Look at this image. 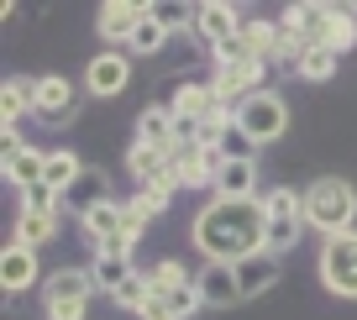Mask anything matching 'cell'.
<instances>
[{
    "label": "cell",
    "instance_id": "obj_1",
    "mask_svg": "<svg viewBox=\"0 0 357 320\" xmlns=\"http://www.w3.org/2000/svg\"><path fill=\"white\" fill-rule=\"evenodd\" d=\"M190 242L200 247L211 263H242V257L263 252L268 242V210L263 199H205L190 221Z\"/></svg>",
    "mask_w": 357,
    "mask_h": 320
},
{
    "label": "cell",
    "instance_id": "obj_2",
    "mask_svg": "<svg viewBox=\"0 0 357 320\" xmlns=\"http://www.w3.org/2000/svg\"><path fill=\"white\" fill-rule=\"evenodd\" d=\"M300 205H305V226H315L321 236H342V231H352V221H357V189L347 184L342 174L310 178Z\"/></svg>",
    "mask_w": 357,
    "mask_h": 320
},
{
    "label": "cell",
    "instance_id": "obj_3",
    "mask_svg": "<svg viewBox=\"0 0 357 320\" xmlns=\"http://www.w3.org/2000/svg\"><path fill=\"white\" fill-rule=\"evenodd\" d=\"M231 121L252 147H268V142H279L284 126H289V105H284L279 89H257V95H247L242 105H236Z\"/></svg>",
    "mask_w": 357,
    "mask_h": 320
},
{
    "label": "cell",
    "instance_id": "obj_4",
    "mask_svg": "<svg viewBox=\"0 0 357 320\" xmlns=\"http://www.w3.org/2000/svg\"><path fill=\"white\" fill-rule=\"evenodd\" d=\"M321 284L342 299H357V231L321 242Z\"/></svg>",
    "mask_w": 357,
    "mask_h": 320
},
{
    "label": "cell",
    "instance_id": "obj_5",
    "mask_svg": "<svg viewBox=\"0 0 357 320\" xmlns=\"http://www.w3.org/2000/svg\"><path fill=\"white\" fill-rule=\"evenodd\" d=\"M221 163H226L221 142H184V147H174V184L178 189H215Z\"/></svg>",
    "mask_w": 357,
    "mask_h": 320
},
{
    "label": "cell",
    "instance_id": "obj_6",
    "mask_svg": "<svg viewBox=\"0 0 357 320\" xmlns=\"http://www.w3.org/2000/svg\"><path fill=\"white\" fill-rule=\"evenodd\" d=\"M126 84H132V58H126V47H105V53L89 58V68H84V89L89 95L111 100V95H121Z\"/></svg>",
    "mask_w": 357,
    "mask_h": 320
},
{
    "label": "cell",
    "instance_id": "obj_7",
    "mask_svg": "<svg viewBox=\"0 0 357 320\" xmlns=\"http://www.w3.org/2000/svg\"><path fill=\"white\" fill-rule=\"evenodd\" d=\"M32 116H43V121H53V126L74 121V116H79V84H68L63 74L37 79V111Z\"/></svg>",
    "mask_w": 357,
    "mask_h": 320
},
{
    "label": "cell",
    "instance_id": "obj_8",
    "mask_svg": "<svg viewBox=\"0 0 357 320\" xmlns=\"http://www.w3.org/2000/svg\"><path fill=\"white\" fill-rule=\"evenodd\" d=\"M142 16H147V0H105L100 6V16H95V32L105 37V43H132V32L142 26Z\"/></svg>",
    "mask_w": 357,
    "mask_h": 320
},
{
    "label": "cell",
    "instance_id": "obj_9",
    "mask_svg": "<svg viewBox=\"0 0 357 320\" xmlns=\"http://www.w3.org/2000/svg\"><path fill=\"white\" fill-rule=\"evenodd\" d=\"M121 221H126V205L121 199H105V205L79 215V231H84V242L95 247V252H105L111 242H121Z\"/></svg>",
    "mask_w": 357,
    "mask_h": 320
},
{
    "label": "cell",
    "instance_id": "obj_10",
    "mask_svg": "<svg viewBox=\"0 0 357 320\" xmlns=\"http://www.w3.org/2000/svg\"><path fill=\"white\" fill-rule=\"evenodd\" d=\"M195 289H200L205 305H242V278H236V263H205L195 273Z\"/></svg>",
    "mask_w": 357,
    "mask_h": 320
},
{
    "label": "cell",
    "instance_id": "obj_11",
    "mask_svg": "<svg viewBox=\"0 0 357 320\" xmlns=\"http://www.w3.org/2000/svg\"><path fill=\"white\" fill-rule=\"evenodd\" d=\"M195 32H200L205 47H215V43L242 32V16H236V6H226V0H205V6H195Z\"/></svg>",
    "mask_w": 357,
    "mask_h": 320
},
{
    "label": "cell",
    "instance_id": "obj_12",
    "mask_svg": "<svg viewBox=\"0 0 357 320\" xmlns=\"http://www.w3.org/2000/svg\"><path fill=\"white\" fill-rule=\"evenodd\" d=\"M211 195L215 199H257V158H226Z\"/></svg>",
    "mask_w": 357,
    "mask_h": 320
},
{
    "label": "cell",
    "instance_id": "obj_13",
    "mask_svg": "<svg viewBox=\"0 0 357 320\" xmlns=\"http://www.w3.org/2000/svg\"><path fill=\"white\" fill-rule=\"evenodd\" d=\"M37 284V252L22 242H6V252H0V289L6 294H22V289Z\"/></svg>",
    "mask_w": 357,
    "mask_h": 320
},
{
    "label": "cell",
    "instance_id": "obj_14",
    "mask_svg": "<svg viewBox=\"0 0 357 320\" xmlns=\"http://www.w3.org/2000/svg\"><path fill=\"white\" fill-rule=\"evenodd\" d=\"M279 273H284V257H273L268 247L236 263V278H242V294H247V299L263 294V289H273V284H279Z\"/></svg>",
    "mask_w": 357,
    "mask_h": 320
},
{
    "label": "cell",
    "instance_id": "obj_15",
    "mask_svg": "<svg viewBox=\"0 0 357 320\" xmlns=\"http://www.w3.org/2000/svg\"><path fill=\"white\" fill-rule=\"evenodd\" d=\"M26 111H37V79L11 74L6 84H0V126H16Z\"/></svg>",
    "mask_w": 357,
    "mask_h": 320
},
{
    "label": "cell",
    "instance_id": "obj_16",
    "mask_svg": "<svg viewBox=\"0 0 357 320\" xmlns=\"http://www.w3.org/2000/svg\"><path fill=\"white\" fill-rule=\"evenodd\" d=\"M137 142L142 147H158V153H174L178 137H174V111L168 105H147L142 116H137Z\"/></svg>",
    "mask_w": 357,
    "mask_h": 320
},
{
    "label": "cell",
    "instance_id": "obj_17",
    "mask_svg": "<svg viewBox=\"0 0 357 320\" xmlns=\"http://www.w3.org/2000/svg\"><path fill=\"white\" fill-rule=\"evenodd\" d=\"M111 199V184H105V174L100 168H84L79 174V184L63 195V210H74V215H84V210H95V205H105Z\"/></svg>",
    "mask_w": 357,
    "mask_h": 320
},
{
    "label": "cell",
    "instance_id": "obj_18",
    "mask_svg": "<svg viewBox=\"0 0 357 320\" xmlns=\"http://www.w3.org/2000/svg\"><path fill=\"white\" fill-rule=\"evenodd\" d=\"M126 168H132L137 184H153V178H174V153H158V147L132 142V153H126Z\"/></svg>",
    "mask_w": 357,
    "mask_h": 320
},
{
    "label": "cell",
    "instance_id": "obj_19",
    "mask_svg": "<svg viewBox=\"0 0 357 320\" xmlns=\"http://www.w3.org/2000/svg\"><path fill=\"white\" fill-rule=\"evenodd\" d=\"M43 289H47L43 305H53V299H89L95 294V278H89V268H58Z\"/></svg>",
    "mask_w": 357,
    "mask_h": 320
},
{
    "label": "cell",
    "instance_id": "obj_20",
    "mask_svg": "<svg viewBox=\"0 0 357 320\" xmlns=\"http://www.w3.org/2000/svg\"><path fill=\"white\" fill-rule=\"evenodd\" d=\"M58 236V215H47V210H22L16 215V231H11V242H22V247H43V242H53Z\"/></svg>",
    "mask_w": 357,
    "mask_h": 320
},
{
    "label": "cell",
    "instance_id": "obj_21",
    "mask_svg": "<svg viewBox=\"0 0 357 320\" xmlns=\"http://www.w3.org/2000/svg\"><path fill=\"white\" fill-rule=\"evenodd\" d=\"M132 257H116V252H100L95 257V268H89V278H95V294H116V289L132 278Z\"/></svg>",
    "mask_w": 357,
    "mask_h": 320
},
{
    "label": "cell",
    "instance_id": "obj_22",
    "mask_svg": "<svg viewBox=\"0 0 357 320\" xmlns=\"http://www.w3.org/2000/svg\"><path fill=\"white\" fill-rule=\"evenodd\" d=\"M6 178H11L16 189H32L47 178V153H37V147H22V153L6 163Z\"/></svg>",
    "mask_w": 357,
    "mask_h": 320
},
{
    "label": "cell",
    "instance_id": "obj_23",
    "mask_svg": "<svg viewBox=\"0 0 357 320\" xmlns=\"http://www.w3.org/2000/svg\"><path fill=\"white\" fill-rule=\"evenodd\" d=\"M352 43H357V16L347 11V6H331V16H326V32H321V47H331V53H347Z\"/></svg>",
    "mask_w": 357,
    "mask_h": 320
},
{
    "label": "cell",
    "instance_id": "obj_24",
    "mask_svg": "<svg viewBox=\"0 0 357 320\" xmlns=\"http://www.w3.org/2000/svg\"><path fill=\"white\" fill-rule=\"evenodd\" d=\"M336 68H342V53H331V47H305V58L294 63V74L310 79V84H326V79H336Z\"/></svg>",
    "mask_w": 357,
    "mask_h": 320
},
{
    "label": "cell",
    "instance_id": "obj_25",
    "mask_svg": "<svg viewBox=\"0 0 357 320\" xmlns=\"http://www.w3.org/2000/svg\"><path fill=\"white\" fill-rule=\"evenodd\" d=\"M79 174H84V163H79V153H68V147H58V153H47V184H53L58 195H68V189L79 184Z\"/></svg>",
    "mask_w": 357,
    "mask_h": 320
},
{
    "label": "cell",
    "instance_id": "obj_26",
    "mask_svg": "<svg viewBox=\"0 0 357 320\" xmlns=\"http://www.w3.org/2000/svg\"><path fill=\"white\" fill-rule=\"evenodd\" d=\"M147 16H153L168 37L184 32V26H195V6H184V0H147Z\"/></svg>",
    "mask_w": 357,
    "mask_h": 320
},
{
    "label": "cell",
    "instance_id": "obj_27",
    "mask_svg": "<svg viewBox=\"0 0 357 320\" xmlns=\"http://www.w3.org/2000/svg\"><path fill=\"white\" fill-rule=\"evenodd\" d=\"M168 47V32L153 22V16H142V26L132 32V43H126V53H137V58H153V53H163Z\"/></svg>",
    "mask_w": 357,
    "mask_h": 320
},
{
    "label": "cell",
    "instance_id": "obj_28",
    "mask_svg": "<svg viewBox=\"0 0 357 320\" xmlns=\"http://www.w3.org/2000/svg\"><path fill=\"white\" fill-rule=\"evenodd\" d=\"M263 210H268V221H289V215H305V205H300V189H289V184L268 189V195H263Z\"/></svg>",
    "mask_w": 357,
    "mask_h": 320
},
{
    "label": "cell",
    "instance_id": "obj_29",
    "mask_svg": "<svg viewBox=\"0 0 357 320\" xmlns=\"http://www.w3.org/2000/svg\"><path fill=\"white\" fill-rule=\"evenodd\" d=\"M300 231H305V215H289V221H268V242H263V247H268L273 257H284L294 242H300Z\"/></svg>",
    "mask_w": 357,
    "mask_h": 320
},
{
    "label": "cell",
    "instance_id": "obj_30",
    "mask_svg": "<svg viewBox=\"0 0 357 320\" xmlns=\"http://www.w3.org/2000/svg\"><path fill=\"white\" fill-rule=\"evenodd\" d=\"M158 299H163V305L174 310V320H190L195 310L205 305V299H200V289H195V278H190V284H178V289H168V294H158Z\"/></svg>",
    "mask_w": 357,
    "mask_h": 320
},
{
    "label": "cell",
    "instance_id": "obj_31",
    "mask_svg": "<svg viewBox=\"0 0 357 320\" xmlns=\"http://www.w3.org/2000/svg\"><path fill=\"white\" fill-rule=\"evenodd\" d=\"M147 284H153V294H168V289L190 284V273H184V263L163 257V263H153V268H147Z\"/></svg>",
    "mask_w": 357,
    "mask_h": 320
},
{
    "label": "cell",
    "instance_id": "obj_32",
    "mask_svg": "<svg viewBox=\"0 0 357 320\" xmlns=\"http://www.w3.org/2000/svg\"><path fill=\"white\" fill-rule=\"evenodd\" d=\"M111 299H116L121 310H137V315H142V305L153 299V284H147V273H132V278H126V284L116 289Z\"/></svg>",
    "mask_w": 357,
    "mask_h": 320
},
{
    "label": "cell",
    "instance_id": "obj_33",
    "mask_svg": "<svg viewBox=\"0 0 357 320\" xmlns=\"http://www.w3.org/2000/svg\"><path fill=\"white\" fill-rule=\"evenodd\" d=\"M174 195H178V184H174V178H153V184H137V199H142V205L153 210V215L174 205Z\"/></svg>",
    "mask_w": 357,
    "mask_h": 320
},
{
    "label": "cell",
    "instance_id": "obj_34",
    "mask_svg": "<svg viewBox=\"0 0 357 320\" xmlns=\"http://www.w3.org/2000/svg\"><path fill=\"white\" fill-rule=\"evenodd\" d=\"M300 58H305V43H300V37H294L289 26L279 22V32H273V63H289V68H294Z\"/></svg>",
    "mask_w": 357,
    "mask_h": 320
},
{
    "label": "cell",
    "instance_id": "obj_35",
    "mask_svg": "<svg viewBox=\"0 0 357 320\" xmlns=\"http://www.w3.org/2000/svg\"><path fill=\"white\" fill-rule=\"evenodd\" d=\"M47 320H89V299H53Z\"/></svg>",
    "mask_w": 357,
    "mask_h": 320
},
{
    "label": "cell",
    "instance_id": "obj_36",
    "mask_svg": "<svg viewBox=\"0 0 357 320\" xmlns=\"http://www.w3.org/2000/svg\"><path fill=\"white\" fill-rule=\"evenodd\" d=\"M221 147H226V158H252V153H257V147L247 142L242 132H236V121H231V126H226V132H221Z\"/></svg>",
    "mask_w": 357,
    "mask_h": 320
},
{
    "label": "cell",
    "instance_id": "obj_37",
    "mask_svg": "<svg viewBox=\"0 0 357 320\" xmlns=\"http://www.w3.org/2000/svg\"><path fill=\"white\" fill-rule=\"evenodd\" d=\"M22 147H26V142H22V137H16V126H6V132H0V168L11 163V158L22 153Z\"/></svg>",
    "mask_w": 357,
    "mask_h": 320
},
{
    "label": "cell",
    "instance_id": "obj_38",
    "mask_svg": "<svg viewBox=\"0 0 357 320\" xmlns=\"http://www.w3.org/2000/svg\"><path fill=\"white\" fill-rule=\"evenodd\" d=\"M137 320H174V310H168L163 299L153 294V299H147V305H142V315H137Z\"/></svg>",
    "mask_w": 357,
    "mask_h": 320
}]
</instances>
